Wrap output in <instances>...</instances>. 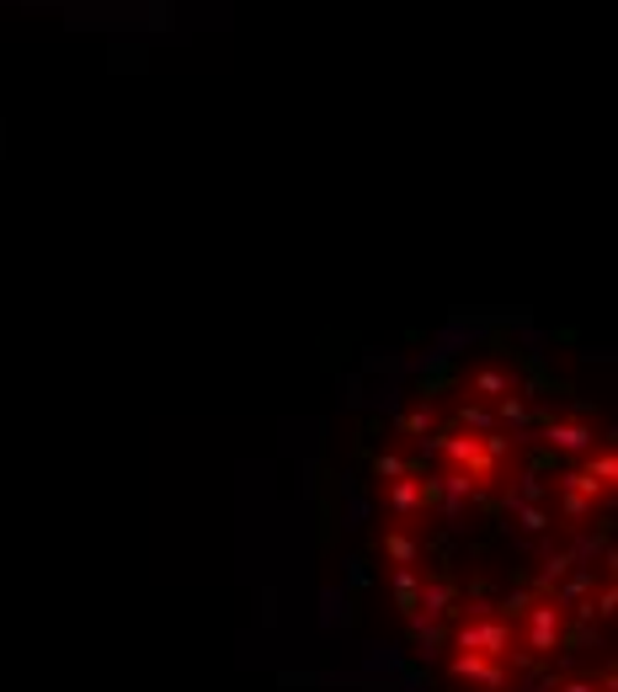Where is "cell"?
Returning <instances> with one entry per match:
<instances>
[{"instance_id": "1", "label": "cell", "mask_w": 618, "mask_h": 692, "mask_svg": "<svg viewBox=\"0 0 618 692\" xmlns=\"http://www.w3.org/2000/svg\"><path fill=\"white\" fill-rule=\"evenodd\" d=\"M608 422L507 331H475L379 411L369 571L443 692H614Z\"/></svg>"}]
</instances>
